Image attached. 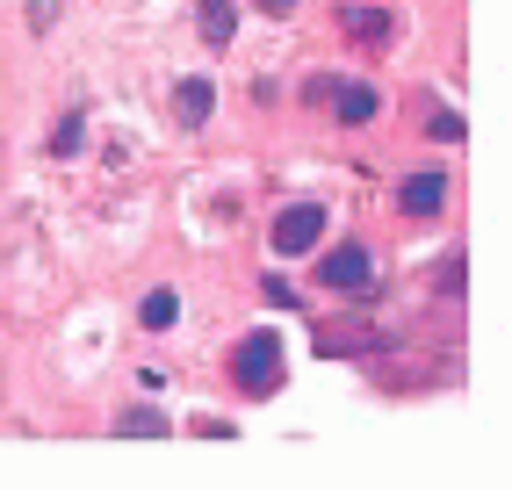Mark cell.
I'll return each instance as SVG.
<instances>
[{
    "mask_svg": "<svg viewBox=\"0 0 512 490\" xmlns=\"http://www.w3.org/2000/svg\"><path fill=\"white\" fill-rule=\"evenodd\" d=\"M231 382H238L246 397H275V390H282V339H275V332L238 339V354H231Z\"/></svg>",
    "mask_w": 512,
    "mask_h": 490,
    "instance_id": "cell-1",
    "label": "cell"
},
{
    "mask_svg": "<svg viewBox=\"0 0 512 490\" xmlns=\"http://www.w3.org/2000/svg\"><path fill=\"white\" fill-rule=\"evenodd\" d=\"M368 274H375V260H368V245H332V253L318 260V282L332 289V296H361L368 289Z\"/></svg>",
    "mask_w": 512,
    "mask_h": 490,
    "instance_id": "cell-2",
    "label": "cell"
},
{
    "mask_svg": "<svg viewBox=\"0 0 512 490\" xmlns=\"http://www.w3.org/2000/svg\"><path fill=\"white\" fill-rule=\"evenodd\" d=\"M318 238H325V202H296V209H282V217H275V253H282V260L311 253Z\"/></svg>",
    "mask_w": 512,
    "mask_h": 490,
    "instance_id": "cell-3",
    "label": "cell"
},
{
    "mask_svg": "<svg viewBox=\"0 0 512 490\" xmlns=\"http://www.w3.org/2000/svg\"><path fill=\"white\" fill-rule=\"evenodd\" d=\"M325 94H332V116L347 123V130L375 123V87H361V80H325Z\"/></svg>",
    "mask_w": 512,
    "mask_h": 490,
    "instance_id": "cell-4",
    "label": "cell"
},
{
    "mask_svg": "<svg viewBox=\"0 0 512 490\" xmlns=\"http://www.w3.org/2000/svg\"><path fill=\"white\" fill-rule=\"evenodd\" d=\"M397 209L404 217H440V209H448V181H440V173H412V181L397 188Z\"/></svg>",
    "mask_w": 512,
    "mask_h": 490,
    "instance_id": "cell-5",
    "label": "cell"
},
{
    "mask_svg": "<svg viewBox=\"0 0 512 490\" xmlns=\"http://www.w3.org/2000/svg\"><path fill=\"white\" fill-rule=\"evenodd\" d=\"M210 109H217V87H210V80H181V87H174V116H181L188 130L210 123Z\"/></svg>",
    "mask_w": 512,
    "mask_h": 490,
    "instance_id": "cell-6",
    "label": "cell"
},
{
    "mask_svg": "<svg viewBox=\"0 0 512 490\" xmlns=\"http://www.w3.org/2000/svg\"><path fill=\"white\" fill-rule=\"evenodd\" d=\"M202 37H210V51H224L238 37V8L231 0H202Z\"/></svg>",
    "mask_w": 512,
    "mask_h": 490,
    "instance_id": "cell-7",
    "label": "cell"
},
{
    "mask_svg": "<svg viewBox=\"0 0 512 490\" xmlns=\"http://www.w3.org/2000/svg\"><path fill=\"white\" fill-rule=\"evenodd\" d=\"M339 22H347L361 44H383V37H390V15H375L368 0H347V8H339Z\"/></svg>",
    "mask_w": 512,
    "mask_h": 490,
    "instance_id": "cell-8",
    "label": "cell"
},
{
    "mask_svg": "<svg viewBox=\"0 0 512 490\" xmlns=\"http://www.w3.org/2000/svg\"><path fill=\"white\" fill-rule=\"evenodd\" d=\"M174 318H181V296H174V289H152V296L138 303V325H145V332H166Z\"/></svg>",
    "mask_w": 512,
    "mask_h": 490,
    "instance_id": "cell-9",
    "label": "cell"
},
{
    "mask_svg": "<svg viewBox=\"0 0 512 490\" xmlns=\"http://www.w3.org/2000/svg\"><path fill=\"white\" fill-rule=\"evenodd\" d=\"M80 145H87V116H58V130H51V152H58V159H73Z\"/></svg>",
    "mask_w": 512,
    "mask_h": 490,
    "instance_id": "cell-10",
    "label": "cell"
},
{
    "mask_svg": "<svg viewBox=\"0 0 512 490\" xmlns=\"http://www.w3.org/2000/svg\"><path fill=\"white\" fill-rule=\"evenodd\" d=\"M116 433H130V440H145V433H152V440H159V433H166V418H159V411H130Z\"/></svg>",
    "mask_w": 512,
    "mask_h": 490,
    "instance_id": "cell-11",
    "label": "cell"
},
{
    "mask_svg": "<svg viewBox=\"0 0 512 490\" xmlns=\"http://www.w3.org/2000/svg\"><path fill=\"white\" fill-rule=\"evenodd\" d=\"M426 130H433V137H448V145H455V137H462V116H455V109H440V116H433Z\"/></svg>",
    "mask_w": 512,
    "mask_h": 490,
    "instance_id": "cell-12",
    "label": "cell"
},
{
    "mask_svg": "<svg viewBox=\"0 0 512 490\" xmlns=\"http://www.w3.org/2000/svg\"><path fill=\"white\" fill-rule=\"evenodd\" d=\"M51 15H58V0H29V29H51Z\"/></svg>",
    "mask_w": 512,
    "mask_h": 490,
    "instance_id": "cell-13",
    "label": "cell"
},
{
    "mask_svg": "<svg viewBox=\"0 0 512 490\" xmlns=\"http://www.w3.org/2000/svg\"><path fill=\"white\" fill-rule=\"evenodd\" d=\"M253 8H267V15L282 22V15H296V0H253Z\"/></svg>",
    "mask_w": 512,
    "mask_h": 490,
    "instance_id": "cell-14",
    "label": "cell"
}]
</instances>
